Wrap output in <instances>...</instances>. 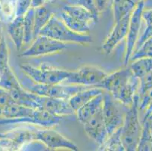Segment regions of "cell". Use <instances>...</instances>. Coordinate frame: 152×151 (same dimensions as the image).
Instances as JSON below:
<instances>
[{"instance_id": "obj_25", "label": "cell", "mask_w": 152, "mask_h": 151, "mask_svg": "<svg viewBox=\"0 0 152 151\" xmlns=\"http://www.w3.org/2000/svg\"><path fill=\"white\" fill-rule=\"evenodd\" d=\"M34 13H35V8H30L27 13L23 15V26H24L23 43L24 44H29L32 41H34Z\"/></svg>"}, {"instance_id": "obj_1", "label": "cell", "mask_w": 152, "mask_h": 151, "mask_svg": "<svg viewBox=\"0 0 152 151\" xmlns=\"http://www.w3.org/2000/svg\"><path fill=\"white\" fill-rule=\"evenodd\" d=\"M95 87L108 91L117 101L125 107H129L138 94L139 79L128 66L107 74Z\"/></svg>"}, {"instance_id": "obj_20", "label": "cell", "mask_w": 152, "mask_h": 151, "mask_svg": "<svg viewBox=\"0 0 152 151\" xmlns=\"http://www.w3.org/2000/svg\"><path fill=\"white\" fill-rule=\"evenodd\" d=\"M111 5L114 12V22L118 21L126 15L132 14L136 6V4L131 0H113Z\"/></svg>"}, {"instance_id": "obj_34", "label": "cell", "mask_w": 152, "mask_h": 151, "mask_svg": "<svg viewBox=\"0 0 152 151\" xmlns=\"http://www.w3.org/2000/svg\"><path fill=\"white\" fill-rule=\"evenodd\" d=\"M150 121H151V138H152V120H150Z\"/></svg>"}, {"instance_id": "obj_36", "label": "cell", "mask_w": 152, "mask_h": 151, "mask_svg": "<svg viewBox=\"0 0 152 151\" xmlns=\"http://www.w3.org/2000/svg\"><path fill=\"white\" fill-rule=\"evenodd\" d=\"M110 1H111V3H112V1H113V0H110Z\"/></svg>"}, {"instance_id": "obj_17", "label": "cell", "mask_w": 152, "mask_h": 151, "mask_svg": "<svg viewBox=\"0 0 152 151\" xmlns=\"http://www.w3.org/2000/svg\"><path fill=\"white\" fill-rule=\"evenodd\" d=\"M102 105H103V93L97 95L92 98L90 101L84 104L80 108H79L76 111L78 120L82 124L84 123L97 112L102 110Z\"/></svg>"}, {"instance_id": "obj_13", "label": "cell", "mask_w": 152, "mask_h": 151, "mask_svg": "<svg viewBox=\"0 0 152 151\" xmlns=\"http://www.w3.org/2000/svg\"><path fill=\"white\" fill-rule=\"evenodd\" d=\"M36 101L38 104V109L45 110L52 114L63 116L76 113L70 107L68 100L37 95Z\"/></svg>"}, {"instance_id": "obj_7", "label": "cell", "mask_w": 152, "mask_h": 151, "mask_svg": "<svg viewBox=\"0 0 152 151\" xmlns=\"http://www.w3.org/2000/svg\"><path fill=\"white\" fill-rule=\"evenodd\" d=\"M102 113L108 135L124 124L125 113L121 111L116 104V100L107 91H104L103 93Z\"/></svg>"}, {"instance_id": "obj_14", "label": "cell", "mask_w": 152, "mask_h": 151, "mask_svg": "<svg viewBox=\"0 0 152 151\" xmlns=\"http://www.w3.org/2000/svg\"><path fill=\"white\" fill-rule=\"evenodd\" d=\"M131 15H126L121 20L115 22L111 32L102 45V51L104 53L110 55L117 44L126 37Z\"/></svg>"}, {"instance_id": "obj_23", "label": "cell", "mask_w": 152, "mask_h": 151, "mask_svg": "<svg viewBox=\"0 0 152 151\" xmlns=\"http://www.w3.org/2000/svg\"><path fill=\"white\" fill-rule=\"evenodd\" d=\"M136 150L152 151V138L151 135V121L143 120L140 139Z\"/></svg>"}, {"instance_id": "obj_8", "label": "cell", "mask_w": 152, "mask_h": 151, "mask_svg": "<svg viewBox=\"0 0 152 151\" xmlns=\"http://www.w3.org/2000/svg\"><path fill=\"white\" fill-rule=\"evenodd\" d=\"M107 76V73L95 66L86 65L72 72L70 77L64 82L66 85H80L86 86L96 85Z\"/></svg>"}, {"instance_id": "obj_6", "label": "cell", "mask_w": 152, "mask_h": 151, "mask_svg": "<svg viewBox=\"0 0 152 151\" xmlns=\"http://www.w3.org/2000/svg\"><path fill=\"white\" fill-rule=\"evenodd\" d=\"M22 71L35 82L40 84H61L69 77L71 71L61 69L52 68L47 65H42L40 67H35L30 64L21 66Z\"/></svg>"}, {"instance_id": "obj_4", "label": "cell", "mask_w": 152, "mask_h": 151, "mask_svg": "<svg viewBox=\"0 0 152 151\" xmlns=\"http://www.w3.org/2000/svg\"><path fill=\"white\" fill-rule=\"evenodd\" d=\"M39 35L45 36L64 43L88 45L92 43V37L87 33H79L70 30L54 14Z\"/></svg>"}, {"instance_id": "obj_24", "label": "cell", "mask_w": 152, "mask_h": 151, "mask_svg": "<svg viewBox=\"0 0 152 151\" xmlns=\"http://www.w3.org/2000/svg\"><path fill=\"white\" fill-rule=\"evenodd\" d=\"M99 148L101 150L124 151V148L121 141V127L108 135L103 145Z\"/></svg>"}, {"instance_id": "obj_26", "label": "cell", "mask_w": 152, "mask_h": 151, "mask_svg": "<svg viewBox=\"0 0 152 151\" xmlns=\"http://www.w3.org/2000/svg\"><path fill=\"white\" fill-rule=\"evenodd\" d=\"M142 18L145 21L146 28L140 36V38L138 39L133 52L135 50H137L148 39L152 36V8L148 9V10L144 9Z\"/></svg>"}, {"instance_id": "obj_12", "label": "cell", "mask_w": 152, "mask_h": 151, "mask_svg": "<svg viewBox=\"0 0 152 151\" xmlns=\"http://www.w3.org/2000/svg\"><path fill=\"white\" fill-rule=\"evenodd\" d=\"M83 125L87 135L98 144L99 147H102L108 137L104 121L102 109L83 123Z\"/></svg>"}, {"instance_id": "obj_21", "label": "cell", "mask_w": 152, "mask_h": 151, "mask_svg": "<svg viewBox=\"0 0 152 151\" xmlns=\"http://www.w3.org/2000/svg\"><path fill=\"white\" fill-rule=\"evenodd\" d=\"M34 110L36 109L18 104L15 102H12V104L4 108L3 113L5 116L9 118H21V117H25V116L31 115L34 113Z\"/></svg>"}, {"instance_id": "obj_3", "label": "cell", "mask_w": 152, "mask_h": 151, "mask_svg": "<svg viewBox=\"0 0 152 151\" xmlns=\"http://www.w3.org/2000/svg\"><path fill=\"white\" fill-rule=\"evenodd\" d=\"M139 111L137 94L134 98L132 105L126 107L124 124L121 126V141L124 150L134 151L137 149L142 129V125L139 122Z\"/></svg>"}, {"instance_id": "obj_19", "label": "cell", "mask_w": 152, "mask_h": 151, "mask_svg": "<svg viewBox=\"0 0 152 151\" xmlns=\"http://www.w3.org/2000/svg\"><path fill=\"white\" fill-rule=\"evenodd\" d=\"M9 32L15 42V46L18 50H20L23 45L24 39L23 16L15 17L11 21L9 25Z\"/></svg>"}, {"instance_id": "obj_5", "label": "cell", "mask_w": 152, "mask_h": 151, "mask_svg": "<svg viewBox=\"0 0 152 151\" xmlns=\"http://www.w3.org/2000/svg\"><path fill=\"white\" fill-rule=\"evenodd\" d=\"M20 85L26 91L40 96L50 98H61L69 100L79 91L86 89L91 86L80 85H61V84H40L35 82L24 74V78L22 79Z\"/></svg>"}, {"instance_id": "obj_2", "label": "cell", "mask_w": 152, "mask_h": 151, "mask_svg": "<svg viewBox=\"0 0 152 151\" xmlns=\"http://www.w3.org/2000/svg\"><path fill=\"white\" fill-rule=\"evenodd\" d=\"M54 14L70 30L79 33L88 34L99 20L86 8L77 5L67 4Z\"/></svg>"}, {"instance_id": "obj_33", "label": "cell", "mask_w": 152, "mask_h": 151, "mask_svg": "<svg viewBox=\"0 0 152 151\" xmlns=\"http://www.w3.org/2000/svg\"><path fill=\"white\" fill-rule=\"evenodd\" d=\"M57 1H63V0H48V3H52V2H57Z\"/></svg>"}, {"instance_id": "obj_18", "label": "cell", "mask_w": 152, "mask_h": 151, "mask_svg": "<svg viewBox=\"0 0 152 151\" xmlns=\"http://www.w3.org/2000/svg\"><path fill=\"white\" fill-rule=\"evenodd\" d=\"M54 13H55V12H53L50 6L47 5L46 4L42 5V6L35 8L34 40L38 36L39 32L47 24V23L50 20Z\"/></svg>"}, {"instance_id": "obj_10", "label": "cell", "mask_w": 152, "mask_h": 151, "mask_svg": "<svg viewBox=\"0 0 152 151\" xmlns=\"http://www.w3.org/2000/svg\"><path fill=\"white\" fill-rule=\"evenodd\" d=\"M67 48V43L61 42L45 36L39 35L34 40L31 46L21 54V56L26 58L40 57L62 52Z\"/></svg>"}, {"instance_id": "obj_35", "label": "cell", "mask_w": 152, "mask_h": 151, "mask_svg": "<svg viewBox=\"0 0 152 151\" xmlns=\"http://www.w3.org/2000/svg\"><path fill=\"white\" fill-rule=\"evenodd\" d=\"M147 120H152V115H151L150 116H149L148 118L147 119Z\"/></svg>"}, {"instance_id": "obj_9", "label": "cell", "mask_w": 152, "mask_h": 151, "mask_svg": "<svg viewBox=\"0 0 152 151\" xmlns=\"http://www.w3.org/2000/svg\"><path fill=\"white\" fill-rule=\"evenodd\" d=\"M145 2L146 1L139 2L136 5L135 9L131 15L126 35V53L124 61L125 66H127V64L129 63V58L133 53L135 44L139 39L141 22H142V12L145 9Z\"/></svg>"}, {"instance_id": "obj_31", "label": "cell", "mask_w": 152, "mask_h": 151, "mask_svg": "<svg viewBox=\"0 0 152 151\" xmlns=\"http://www.w3.org/2000/svg\"><path fill=\"white\" fill-rule=\"evenodd\" d=\"M47 3H48V0H31V7L37 8Z\"/></svg>"}, {"instance_id": "obj_15", "label": "cell", "mask_w": 152, "mask_h": 151, "mask_svg": "<svg viewBox=\"0 0 152 151\" xmlns=\"http://www.w3.org/2000/svg\"><path fill=\"white\" fill-rule=\"evenodd\" d=\"M61 120L62 116L52 114L40 109H36L34 113L30 116L21 118L12 119L7 122L12 123H32L40 125L44 128H52L55 125L59 124Z\"/></svg>"}, {"instance_id": "obj_16", "label": "cell", "mask_w": 152, "mask_h": 151, "mask_svg": "<svg viewBox=\"0 0 152 151\" xmlns=\"http://www.w3.org/2000/svg\"><path fill=\"white\" fill-rule=\"evenodd\" d=\"M104 90L98 88V87H89L86 89L79 91L74 96H72L68 100L69 104L76 113V111L78 110L79 108H80L84 104L90 101L92 98H94L97 95L104 93Z\"/></svg>"}, {"instance_id": "obj_32", "label": "cell", "mask_w": 152, "mask_h": 151, "mask_svg": "<svg viewBox=\"0 0 152 151\" xmlns=\"http://www.w3.org/2000/svg\"><path fill=\"white\" fill-rule=\"evenodd\" d=\"M132 2H133L134 3H135L136 5H137L138 3H139V2H141V1H146V0H131Z\"/></svg>"}, {"instance_id": "obj_30", "label": "cell", "mask_w": 152, "mask_h": 151, "mask_svg": "<svg viewBox=\"0 0 152 151\" xmlns=\"http://www.w3.org/2000/svg\"><path fill=\"white\" fill-rule=\"evenodd\" d=\"M31 7V0H16L15 17L23 16Z\"/></svg>"}, {"instance_id": "obj_27", "label": "cell", "mask_w": 152, "mask_h": 151, "mask_svg": "<svg viewBox=\"0 0 152 151\" xmlns=\"http://www.w3.org/2000/svg\"><path fill=\"white\" fill-rule=\"evenodd\" d=\"M138 96L139 110L145 111L144 120H147L151 115H152V85L143 93L138 95Z\"/></svg>"}, {"instance_id": "obj_11", "label": "cell", "mask_w": 152, "mask_h": 151, "mask_svg": "<svg viewBox=\"0 0 152 151\" xmlns=\"http://www.w3.org/2000/svg\"><path fill=\"white\" fill-rule=\"evenodd\" d=\"M37 141H40L47 147V150H57L64 148L70 150H77V145L69 139L61 135L60 133L52 128H45L44 129H36Z\"/></svg>"}, {"instance_id": "obj_28", "label": "cell", "mask_w": 152, "mask_h": 151, "mask_svg": "<svg viewBox=\"0 0 152 151\" xmlns=\"http://www.w3.org/2000/svg\"><path fill=\"white\" fill-rule=\"evenodd\" d=\"M142 58H152V36L148 39L137 50H135L131 55L129 61H133Z\"/></svg>"}, {"instance_id": "obj_29", "label": "cell", "mask_w": 152, "mask_h": 151, "mask_svg": "<svg viewBox=\"0 0 152 151\" xmlns=\"http://www.w3.org/2000/svg\"><path fill=\"white\" fill-rule=\"evenodd\" d=\"M63 1H67L70 5H80V6L86 8L87 10L89 11L96 18L99 19V12L96 7L95 0H63Z\"/></svg>"}, {"instance_id": "obj_22", "label": "cell", "mask_w": 152, "mask_h": 151, "mask_svg": "<svg viewBox=\"0 0 152 151\" xmlns=\"http://www.w3.org/2000/svg\"><path fill=\"white\" fill-rule=\"evenodd\" d=\"M129 66L135 77L140 79L152 70V58H139L132 61Z\"/></svg>"}]
</instances>
